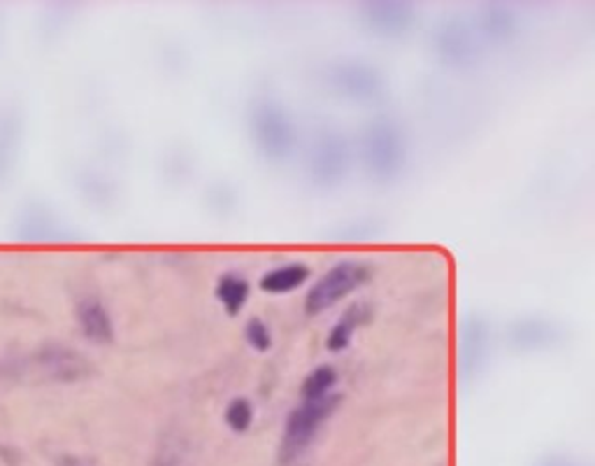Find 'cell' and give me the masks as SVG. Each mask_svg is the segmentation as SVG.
<instances>
[{
  "label": "cell",
  "mask_w": 595,
  "mask_h": 466,
  "mask_svg": "<svg viewBox=\"0 0 595 466\" xmlns=\"http://www.w3.org/2000/svg\"><path fill=\"white\" fill-rule=\"evenodd\" d=\"M358 159L370 180L380 184L396 182L407 165V136L393 117H374L358 136Z\"/></svg>",
  "instance_id": "1"
},
{
  "label": "cell",
  "mask_w": 595,
  "mask_h": 466,
  "mask_svg": "<svg viewBox=\"0 0 595 466\" xmlns=\"http://www.w3.org/2000/svg\"><path fill=\"white\" fill-rule=\"evenodd\" d=\"M249 138L258 157L268 164H284L296 149L298 133L284 103L261 96L249 107Z\"/></svg>",
  "instance_id": "2"
},
{
  "label": "cell",
  "mask_w": 595,
  "mask_h": 466,
  "mask_svg": "<svg viewBox=\"0 0 595 466\" xmlns=\"http://www.w3.org/2000/svg\"><path fill=\"white\" fill-rule=\"evenodd\" d=\"M351 168V142L338 126L316 131L305 157V171L316 190H338Z\"/></svg>",
  "instance_id": "3"
},
{
  "label": "cell",
  "mask_w": 595,
  "mask_h": 466,
  "mask_svg": "<svg viewBox=\"0 0 595 466\" xmlns=\"http://www.w3.org/2000/svg\"><path fill=\"white\" fill-rule=\"evenodd\" d=\"M323 84L338 98L354 106H374L386 91V80L380 68L363 59L333 61L323 72Z\"/></svg>",
  "instance_id": "4"
},
{
  "label": "cell",
  "mask_w": 595,
  "mask_h": 466,
  "mask_svg": "<svg viewBox=\"0 0 595 466\" xmlns=\"http://www.w3.org/2000/svg\"><path fill=\"white\" fill-rule=\"evenodd\" d=\"M342 396L331 394L326 399L316 402H300L291 413L286 415L284 436H281V462H296L303 457V453L314 443L316 434L323 429L328 418L339 408Z\"/></svg>",
  "instance_id": "5"
},
{
  "label": "cell",
  "mask_w": 595,
  "mask_h": 466,
  "mask_svg": "<svg viewBox=\"0 0 595 466\" xmlns=\"http://www.w3.org/2000/svg\"><path fill=\"white\" fill-rule=\"evenodd\" d=\"M373 271L368 264H363L358 259H342L333 264L323 273L305 296V313L307 315H322L331 308L338 306L339 301H345L347 296H351L356 290H361L363 284L368 283Z\"/></svg>",
  "instance_id": "6"
},
{
  "label": "cell",
  "mask_w": 595,
  "mask_h": 466,
  "mask_svg": "<svg viewBox=\"0 0 595 466\" xmlns=\"http://www.w3.org/2000/svg\"><path fill=\"white\" fill-rule=\"evenodd\" d=\"M432 47L444 65L467 68L479 56V36L474 26H470L463 19H447L435 30Z\"/></svg>",
  "instance_id": "7"
},
{
  "label": "cell",
  "mask_w": 595,
  "mask_h": 466,
  "mask_svg": "<svg viewBox=\"0 0 595 466\" xmlns=\"http://www.w3.org/2000/svg\"><path fill=\"white\" fill-rule=\"evenodd\" d=\"M361 24L377 38L396 40L403 38L407 30H412L416 21V10L409 3L400 0H374V3H363L358 7Z\"/></svg>",
  "instance_id": "8"
},
{
  "label": "cell",
  "mask_w": 595,
  "mask_h": 466,
  "mask_svg": "<svg viewBox=\"0 0 595 466\" xmlns=\"http://www.w3.org/2000/svg\"><path fill=\"white\" fill-rule=\"evenodd\" d=\"M490 334L489 319L482 315H470L463 319L461 331H458V369H461L463 378H474L482 373V369L489 361Z\"/></svg>",
  "instance_id": "9"
},
{
  "label": "cell",
  "mask_w": 595,
  "mask_h": 466,
  "mask_svg": "<svg viewBox=\"0 0 595 466\" xmlns=\"http://www.w3.org/2000/svg\"><path fill=\"white\" fill-rule=\"evenodd\" d=\"M563 341V329L547 318H519L507 329L509 348L516 352H540L558 345Z\"/></svg>",
  "instance_id": "10"
},
{
  "label": "cell",
  "mask_w": 595,
  "mask_h": 466,
  "mask_svg": "<svg viewBox=\"0 0 595 466\" xmlns=\"http://www.w3.org/2000/svg\"><path fill=\"white\" fill-rule=\"evenodd\" d=\"M77 326L82 336L96 345H110L114 341V319L98 296H84L75 306Z\"/></svg>",
  "instance_id": "11"
},
{
  "label": "cell",
  "mask_w": 595,
  "mask_h": 466,
  "mask_svg": "<svg viewBox=\"0 0 595 466\" xmlns=\"http://www.w3.org/2000/svg\"><path fill=\"white\" fill-rule=\"evenodd\" d=\"M40 366L49 378L59 380V383H75V380H82L88 376V361L84 360L82 354L71 348H63L59 343L42 350Z\"/></svg>",
  "instance_id": "12"
},
{
  "label": "cell",
  "mask_w": 595,
  "mask_h": 466,
  "mask_svg": "<svg viewBox=\"0 0 595 466\" xmlns=\"http://www.w3.org/2000/svg\"><path fill=\"white\" fill-rule=\"evenodd\" d=\"M312 275V268L303 261H289V264H280L265 271L258 280V287L265 294L281 296V294H291V292L300 290L307 284Z\"/></svg>",
  "instance_id": "13"
},
{
  "label": "cell",
  "mask_w": 595,
  "mask_h": 466,
  "mask_svg": "<svg viewBox=\"0 0 595 466\" xmlns=\"http://www.w3.org/2000/svg\"><path fill=\"white\" fill-rule=\"evenodd\" d=\"M479 38L489 42H507L516 30V14L507 5L489 3L479 10L477 24H474Z\"/></svg>",
  "instance_id": "14"
},
{
  "label": "cell",
  "mask_w": 595,
  "mask_h": 466,
  "mask_svg": "<svg viewBox=\"0 0 595 466\" xmlns=\"http://www.w3.org/2000/svg\"><path fill=\"white\" fill-rule=\"evenodd\" d=\"M368 319V308L365 303H354L345 310V313L339 315L338 322L331 326L326 336V348L331 352H345L347 348L351 345V338L356 336L358 326L363 325Z\"/></svg>",
  "instance_id": "15"
},
{
  "label": "cell",
  "mask_w": 595,
  "mask_h": 466,
  "mask_svg": "<svg viewBox=\"0 0 595 466\" xmlns=\"http://www.w3.org/2000/svg\"><path fill=\"white\" fill-rule=\"evenodd\" d=\"M214 296L216 301L222 303L230 318L242 313V308L247 306L251 296V284L245 275L239 273H223L214 284Z\"/></svg>",
  "instance_id": "16"
},
{
  "label": "cell",
  "mask_w": 595,
  "mask_h": 466,
  "mask_svg": "<svg viewBox=\"0 0 595 466\" xmlns=\"http://www.w3.org/2000/svg\"><path fill=\"white\" fill-rule=\"evenodd\" d=\"M19 133H21V124L17 114L13 110L0 113V180H5L13 173L14 161H17Z\"/></svg>",
  "instance_id": "17"
},
{
  "label": "cell",
  "mask_w": 595,
  "mask_h": 466,
  "mask_svg": "<svg viewBox=\"0 0 595 466\" xmlns=\"http://www.w3.org/2000/svg\"><path fill=\"white\" fill-rule=\"evenodd\" d=\"M339 373L335 366L322 364L312 369L307 376H305L303 385H300V396L305 402H316V399H326V396L335 394V387H338Z\"/></svg>",
  "instance_id": "18"
},
{
  "label": "cell",
  "mask_w": 595,
  "mask_h": 466,
  "mask_svg": "<svg viewBox=\"0 0 595 466\" xmlns=\"http://www.w3.org/2000/svg\"><path fill=\"white\" fill-rule=\"evenodd\" d=\"M223 422L228 425V429L235 431V434H245L254 425V403L247 399V396H235L230 399L223 411Z\"/></svg>",
  "instance_id": "19"
},
{
  "label": "cell",
  "mask_w": 595,
  "mask_h": 466,
  "mask_svg": "<svg viewBox=\"0 0 595 466\" xmlns=\"http://www.w3.org/2000/svg\"><path fill=\"white\" fill-rule=\"evenodd\" d=\"M245 338L251 348L256 352H268L272 348V331H270L268 322L261 318H249L245 322Z\"/></svg>",
  "instance_id": "20"
},
{
  "label": "cell",
  "mask_w": 595,
  "mask_h": 466,
  "mask_svg": "<svg viewBox=\"0 0 595 466\" xmlns=\"http://www.w3.org/2000/svg\"><path fill=\"white\" fill-rule=\"evenodd\" d=\"M542 466H567V464L563 460H551V462H544Z\"/></svg>",
  "instance_id": "21"
}]
</instances>
